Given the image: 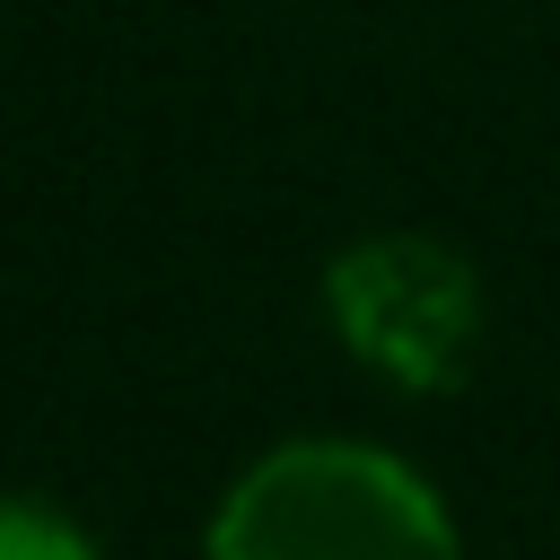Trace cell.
I'll list each match as a JSON object with an SVG mask.
<instances>
[{"label": "cell", "mask_w": 560, "mask_h": 560, "mask_svg": "<svg viewBox=\"0 0 560 560\" xmlns=\"http://www.w3.org/2000/svg\"><path fill=\"white\" fill-rule=\"evenodd\" d=\"M0 560H96L79 525L44 516V508H0Z\"/></svg>", "instance_id": "3"}, {"label": "cell", "mask_w": 560, "mask_h": 560, "mask_svg": "<svg viewBox=\"0 0 560 560\" xmlns=\"http://www.w3.org/2000/svg\"><path fill=\"white\" fill-rule=\"evenodd\" d=\"M210 560H455V534L394 455L280 446L228 490Z\"/></svg>", "instance_id": "1"}, {"label": "cell", "mask_w": 560, "mask_h": 560, "mask_svg": "<svg viewBox=\"0 0 560 560\" xmlns=\"http://www.w3.org/2000/svg\"><path fill=\"white\" fill-rule=\"evenodd\" d=\"M324 289H332L341 341L368 368H385L394 385L438 394V385L464 376L472 332H481V289H472V271L446 245H429V236H376V245L341 254Z\"/></svg>", "instance_id": "2"}]
</instances>
